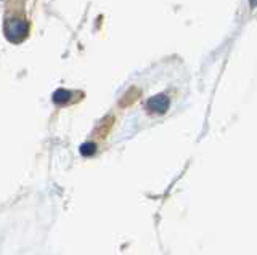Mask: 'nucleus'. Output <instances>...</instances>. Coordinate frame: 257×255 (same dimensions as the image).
I'll use <instances>...</instances> for the list:
<instances>
[{"mask_svg": "<svg viewBox=\"0 0 257 255\" xmlns=\"http://www.w3.org/2000/svg\"><path fill=\"white\" fill-rule=\"evenodd\" d=\"M5 36L10 42H21L28 36V25L23 20H15V18L7 20Z\"/></svg>", "mask_w": 257, "mask_h": 255, "instance_id": "obj_1", "label": "nucleus"}, {"mask_svg": "<svg viewBox=\"0 0 257 255\" xmlns=\"http://www.w3.org/2000/svg\"><path fill=\"white\" fill-rule=\"evenodd\" d=\"M169 108V98L164 95H156L147 103V109L151 114H164Z\"/></svg>", "mask_w": 257, "mask_h": 255, "instance_id": "obj_2", "label": "nucleus"}, {"mask_svg": "<svg viewBox=\"0 0 257 255\" xmlns=\"http://www.w3.org/2000/svg\"><path fill=\"white\" fill-rule=\"evenodd\" d=\"M71 97V93L66 92V90H58V92H55L53 95V101L55 103H58V105H61V103H66Z\"/></svg>", "mask_w": 257, "mask_h": 255, "instance_id": "obj_3", "label": "nucleus"}, {"mask_svg": "<svg viewBox=\"0 0 257 255\" xmlns=\"http://www.w3.org/2000/svg\"><path fill=\"white\" fill-rule=\"evenodd\" d=\"M80 153H82L84 156H90L95 153V145H92V143H85V145H82V148H80Z\"/></svg>", "mask_w": 257, "mask_h": 255, "instance_id": "obj_4", "label": "nucleus"}, {"mask_svg": "<svg viewBox=\"0 0 257 255\" xmlns=\"http://www.w3.org/2000/svg\"><path fill=\"white\" fill-rule=\"evenodd\" d=\"M251 4H252V7L255 5V0H251Z\"/></svg>", "mask_w": 257, "mask_h": 255, "instance_id": "obj_5", "label": "nucleus"}]
</instances>
